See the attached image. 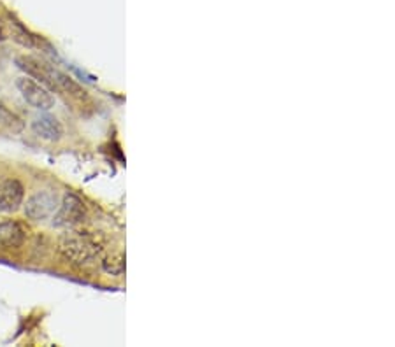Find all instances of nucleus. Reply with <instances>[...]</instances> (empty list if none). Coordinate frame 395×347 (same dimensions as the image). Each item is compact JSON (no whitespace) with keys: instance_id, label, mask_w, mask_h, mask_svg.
I'll use <instances>...</instances> for the list:
<instances>
[{"instance_id":"nucleus-1","label":"nucleus","mask_w":395,"mask_h":347,"mask_svg":"<svg viewBox=\"0 0 395 347\" xmlns=\"http://www.w3.org/2000/svg\"><path fill=\"white\" fill-rule=\"evenodd\" d=\"M16 65L21 70L27 72V76L36 77L39 83L46 84L48 88L56 90V92L64 93V95L71 97V99L76 100H84L86 99V92L81 88L76 81L69 77L67 74H64L58 68L51 67V65L40 64L36 58H30V56H18Z\"/></svg>"},{"instance_id":"nucleus-2","label":"nucleus","mask_w":395,"mask_h":347,"mask_svg":"<svg viewBox=\"0 0 395 347\" xmlns=\"http://www.w3.org/2000/svg\"><path fill=\"white\" fill-rule=\"evenodd\" d=\"M58 251L74 265H90L100 256V248L90 237L81 233H64L58 240Z\"/></svg>"},{"instance_id":"nucleus-3","label":"nucleus","mask_w":395,"mask_h":347,"mask_svg":"<svg viewBox=\"0 0 395 347\" xmlns=\"http://www.w3.org/2000/svg\"><path fill=\"white\" fill-rule=\"evenodd\" d=\"M51 218L53 227L56 228L77 227L86 218V207H84L83 200L80 196L74 195V193H65Z\"/></svg>"},{"instance_id":"nucleus-4","label":"nucleus","mask_w":395,"mask_h":347,"mask_svg":"<svg viewBox=\"0 0 395 347\" xmlns=\"http://www.w3.org/2000/svg\"><path fill=\"white\" fill-rule=\"evenodd\" d=\"M16 88L20 90L25 102L32 107L39 109V111H49L51 107H55V97L49 93V90L43 83L32 79L30 76L18 77Z\"/></svg>"},{"instance_id":"nucleus-5","label":"nucleus","mask_w":395,"mask_h":347,"mask_svg":"<svg viewBox=\"0 0 395 347\" xmlns=\"http://www.w3.org/2000/svg\"><path fill=\"white\" fill-rule=\"evenodd\" d=\"M58 196L56 193L49 192V190H40V192L34 193L30 198L27 200L23 211L28 220L32 221H44L49 220L55 211L58 209Z\"/></svg>"},{"instance_id":"nucleus-6","label":"nucleus","mask_w":395,"mask_h":347,"mask_svg":"<svg viewBox=\"0 0 395 347\" xmlns=\"http://www.w3.org/2000/svg\"><path fill=\"white\" fill-rule=\"evenodd\" d=\"M25 188L18 179H5L0 183V212L11 214L23 205Z\"/></svg>"},{"instance_id":"nucleus-7","label":"nucleus","mask_w":395,"mask_h":347,"mask_svg":"<svg viewBox=\"0 0 395 347\" xmlns=\"http://www.w3.org/2000/svg\"><path fill=\"white\" fill-rule=\"evenodd\" d=\"M32 130L37 137L48 142H58L64 137V127L58 118L51 114L36 116L32 121Z\"/></svg>"},{"instance_id":"nucleus-8","label":"nucleus","mask_w":395,"mask_h":347,"mask_svg":"<svg viewBox=\"0 0 395 347\" xmlns=\"http://www.w3.org/2000/svg\"><path fill=\"white\" fill-rule=\"evenodd\" d=\"M25 239H27V231L18 221H0V246L2 248L18 249L23 246Z\"/></svg>"},{"instance_id":"nucleus-9","label":"nucleus","mask_w":395,"mask_h":347,"mask_svg":"<svg viewBox=\"0 0 395 347\" xmlns=\"http://www.w3.org/2000/svg\"><path fill=\"white\" fill-rule=\"evenodd\" d=\"M0 128H4V130L11 133H20L23 132L25 123L16 112H12L4 104H0Z\"/></svg>"},{"instance_id":"nucleus-10","label":"nucleus","mask_w":395,"mask_h":347,"mask_svg":"<svg viewBox=\"0 0 395 347\" xmlns=\"http://www.w3.org/2000/svg\"><path fill=\"white\" fill-rule=\"evenodd\" d=\"M102 268H104V272L111 274V276H121L125 272V256L121 253L109 256V258L102 261Z\"/></svg>"},{"instance_id":"nucleus-11","label":"nucleus","mask_w":395,"mask_h":347,"mask_svg":"<svg viewBox=\"0 0 395 347\" xmlns=\"http://www.w3.org/2000/svg\"><path fill=\"white\" fill-rule=\"evenodd\" d=\"M5 39V30H4V27H2V23H0V40H4Z\"/></svg>"}]
</instances>
